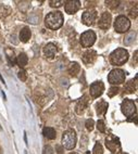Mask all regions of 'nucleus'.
<instances>
[{
	"instance_id": "f257e3e1",
	"label": "nucleus",
	"mask_w": 138,
	"mask_h": 154,
	"mask_svg": "<svg viewBox=\"0 0 138 154\" xmlns=\"http://www.w3.org/2000/svg\"><path fill=\"white\" fill-rule=\"evenodd\" d=\"M63 21H64L63 14L59 11L50 12L49 14H47V17H45L46 26L49 29H52V31L59 29L63 25Z\"/></svg>"
},
{
	"instance_id": "1a4fd4ad",
	"label": "nucleus",
	"mask_w": 138,
	"mask_h": 154,
	"mask_svg": "<svg viewBox=\"0 0 138 154\" xmlns=\"http://www.w3.org/2000/svg\"><path fill=\"white\" fill-rule=\"evenodd\" d=\"M96 17H97V11L96 10H87V11L84 12L83 15H82V22L85 25L90 26L95 23Z\"/></svg>"
},
{
	"instance_id": "cd10ccee",
	"label": "nucleus",
	"mask_w": 138,
	"mask_h": 154,
	"mask_svg": "<svg viewBox=\"0 0 138 154\" xmlns=\"http://www.w3.org/2000/svg\"><path fill=\"white\" fill-rule=\"evenodd\" d=\"M43 154H53V150H52V148L50 145H47V147H45L44 153Z\"/></svg>"
},
{
	"instance_id": "6ab92c4d",
	"label": "nucleus",
	"mask_w": 138,
	"mask_h": 154,
	"mask_svg": "<svg viewBox=\"0 0 138 154\" xmlns=\"http://www.w3.org/2000/svg\"><path fill=\"white\" fill-rule=\"evenodd\" d=\"M15 61H17V65L20 66V67H24L28 63V58L25 53H20Z\"/></svg>"
},
{
	"instance_id": "c756f323",
	"label": "nucleus",
	"mask_w": 138,
	"mask_h": 154,
	"mask_svg": "<svg viewBox=\"0 0 138 154\" xmlns=\"http://www.w3.org/2000/svg\"><path fill=\"white\" fill-rule=\"evenodd\" d=\"M58 154H62V149L60 147H58Z\"/></svg>"
},
{
	"instance_id": "5701e85b",
	"label": "nucleus",
	"mask_w": 138,
	"mask_h": 154,
	"mask_svg": "<svg viewBox=\"0 0 138 154\" xmlns=\"http://www.w3.org/2000/svg\"><path fill=\"white\" fill-rule=\"evenodd\" d=\"M94 153L95 154H103V149H102V145L100 144L99 142H97L96 144H95L94 147Z\"/></svg>"
},
{
	"instance_id": "423d86ee",
	"label": "nucleus",
	"mask_w": 138,
	"mask_h": 154,
	"mask_svg": "<svg viewBox=\"0 0 138 154\" xmlns=\"http://www.w3.org/2000/svg\"><path fill=\"white\" fill-rule=\"evenodd\" d=\"M121 110L124 115L127 117H131V116L136 114V104L133 100L124 99L121 104Z\"/></svg>"
},
{
	"instance_id": "ddd939ff",
	"label": "nucleus",
	"mask_w": 138,
	"mask_h": 154,
	"mask_svg": "<svg viewBox=\"0 0 138 154\" xmlns=\"http://www.w3.org/2000/svg\"><path fill=\"white\" fill-rule=\"evenodd\" d=\"M44 53L47 58L52 59L55 55V53H57V47H55V44H52V42H49V44H46L44 48Z\"/></svg>"
},
{
	"instance_id": "f03ea898",
	"label": "nucleus",
	"mask_w": 138,
	"mask_h": 154,
	"mask_svg": "<svg viewBox=\"0 0 138 154\" xmlns=\"http://www.w3.org/2000/svg\"><path fill=\"white\" fill-rule=\"evenodd\" d=\"M128 51L124 48H119L115 49L110 54V62L113 65L120 66L125 64L128 60Z\"/></svg>"
},
{
	"instance_id": "6e6552de",
	"label": "nucleus",
	"mask_w": 138,
	"mask_h": 154,
	"mask_svg": "<svg viewBox=\"0 0 138 154\" xmlns=\"http://www.w3.org/2000/svg\"><path fill=\"white\" fill-rule=\"evenodd\" d=\"M105 91V85L102 82H95L90 85V96L93 98H98Z\"/></svg>"
},
{
	"instance_id": "2f4dec72",
	"label": "nucleus",
	"mask_w": 138,
	"mask_h": 154,
	"mask_svg": "<svg viewBox=\"0 0 138 154\" xmlns=\"http://www.w3.org/2000/svg\"><path fill=\"white\" fill-rule=\"evenodd\" d=\"M124 154H127V153H124Z\"/></svg>"
},
{
	"instance_id": "0eeeda50",
	"label": "nucleus",
	"mask_w": 138,
	"mask_h": 154,
	"mask_svg": "<svg viewBox=\"0 0 138 154\" xmlns=\"http://www.w3.org/2000/svg\"><path fill=\"white\" fill-rule=\"evenodd\" d=\"M96 38H97V36H96L95 32H93V31H86L81 36V44L85 48H89V47H91L95 44Z\"/></svg>"
},
{
	"instance_id": "39448f33",
	"label": "nucleus",
	"mask_w": 138,
	"mask_h": 154,
	"mask_svg": "<svg viewBox=\"0 0 138 154\" xmlns=\"http://www.w3.org/2000/svg\"><path fill=\"white\" fill-rule=\"evenodd\" d=\"M131 27V21L125 15H119L114 21V29L117 33H125Z\"/></svg>"
},
{
	"instance_id": "dca6fc26",
	"label": "nucleus",
	"mask_w": 138,
	"mask_h": 154,
	"mask_svg": "<svg viewBox=\"0 0 138 154\" xmlns=\"http://www.w3.org/2000/svg\"><path fill=\"white\" fill-rule=\"evenodd\" d=\"M79 71H81V66L76 62H72L70 64V66H69V73H70V75H72L74 77L77 76Z\"/></svg>"
},
{
	"instance_id": "9b49d317",
	"label": "nucleus",
	"mask_w": 138,
	"mask_h": 154,
	"mask_svg": "<svg viewBox=\"0 0 138 154\" xmlns=\"http://www.w3.org/2000/svg\"><path fill=\"white\" fill-rule=\"evenodd\" d=\"M81 8V2L77 0H70L65 2V11L69 14H74L79 10Z\"/></svg>"
},
{
	"instance_id": "9d476101",
	"label": "nucleus",
	"mask_w": 138,
	"mask_h": 154,
	"mask_svg": "<svg viewBox=\"0 0 138 154\" xmlns=\"http://www.w3.org/2000/svg\"><path fill=\"white\" fill-rule=\"evenodd\" d=\"M111 22H112V17H111V14L109 12H103V13L101 14V17H100L98 25H99V27L101 28V29H108V28L111 26Z\"/></svg>"
},
{
	"instance_id": "c85d7f7f",
	"label": "nucleus",
	"mask_w": 138,
	"mask_h": 154,
	"mask_svg": "<svg viewBox=\"0 0 138 154\" xmlns=\"http://www.w3.org/2000/svg\"><path fill=\"white\" fill-rule=\"evenodd\" d=\"M8 58H9V61H10V63H11V65H14V63H15L17 61H15V58L13 56V52H12V54L8 55Z\"/></svg>"
},
{
	"instance_id": "7c9ffc66",
	"label": "nucleus",
	"mask_w": 138,
	"mask_h": 154,
	"mask_svg": "<svg viewBox=\"0 0 138 154\" xmlns=\"http://www.w3.org/2000/svg\"><path fill=\"white\" fill-rule=\"evenodd\" d=\"M70 154H77V153H70Z\"/></svg>"
},
{
	"instance_id": "a878e982",
	"label": "nucleus",
	"mask_w": 138,
	"mask_h": 154,
	"mask_svg": "<svg viewBox=\"0 0 138 154\" xmlns=\"http://www.w3.org/2000/svg\"><path fill=\"white\" fill-rule=\"evenodd\" d=\"M97 128H98V130L100 132H102V133H105V125L103 121H97Z\"/></svg>"
},
{
	"instance_id": "4be33fe9",
	"label": "nucleus",
	"mask_w": 138,
	"mask_h": 154,
	"mask_svg": "<svg viewBox=\"0 0 138 154\" xmlns=\"http://www.w3.org/2000/svg\"><path fill=\"white\" fill-rule=\"evenodd\" d=\"M63 3H64V1H62V0H51V1H49V5L51 8H60Z\"/></svg>"
},
{
	"instance_id": "f8f14e48",
	"label": "nucleus",
	"mask_w": 138,
	"mask_h": 154,
	"mask_svg": "<svg viewBox=\"0 0 138 154\" xmlns=\"http://www.w3.org/2000/svg\"><path fill=\"white\" fill-rule=\"evenodd\" d=\"M83 62L85 64H93L97 59V52L95 50H87L83 54Z\"/></svg>"
},
{
	"instance_id": "a211bd4d",
	"label": "nucleus",
	"mask_w": 138,
	"mask_h": 154,
	"mask_svg": "<svg viewBox=\"0 0 138 154\" xmlns=\"http://www.w3.org/2000/svg\"><path fill=\"white\" fill-rule=\"evenodd\" d=\"M44 136L49 140H53L55 138V130L51 127H45L44 130H43Z\"/></svg>"
},
{
	"instance_id": "7ed1b4c3",
	"label": "nucleus",
	"mask_w": 138,
	"mask_h": 154,
	"mask_svg": "<svg viewBox=\"0 0 138 154\" xmlns=\"http://www.w3.org/2000/svg\"><path fill=\"white\" fill-rule=\"evenodd\" d=\"M62 144L67 150H72L76 145V133L73 129L66 130L62 136Z\"/></svg>"
},
{
	"instance_id": "2eb2a0df",
	"label": "nucleus",
	"mask_w": 138,
	"mask_h": 154,
	"mask_svg": "<svg viewBox=\"0 0 138 154\" xmlns=\"http://www.w3.org/2000/svg\"><path fill=\"white\" fill-rule=\"evenodd\" d=\"M31 36H32V33H31V29L28 27H24L21 29V32H20V40L22 42H27L29 38H31Z\"/></svg>"
},
{
	"instance_id": "f3484780",
	"label": "nucleus",
	"mask_w": 138,
	"mask_h": 154,
	"mask_svg": "<svg viewBox=\"0 0 138 154\" xmlns=\"http://www.w3.org/2000/svg\"><path fill=\"white\" fill-rule=\"evenodd\" d=\"M96 109H97V114L102 115L108 110V103L105 101H100L99 103H97V105H96Z\"/></svg>"
},
{
	"instance_id": "20e7f679",
	"label": "nucleus",
	"mask_w": 138,
	"mask_h": 154,
	"mask_svg": "<svg viewBox=\"0 0 138 154\" xmlns=\"http://www.w3.org/2000/svg\"><path fill=\"white\" fill-rule=\"evenodd\" d=\"M108 80L111 85H120L125 82V72L120 68H114L108 75Z\"/></svg>"
},
{
	"instance_id": "bb28decb",
	"label": "nucleus",
	"mask_w": 138,
	"mask_h": 154,
	"mask_svg": "<svg viewBox=\"0 0 138 154\" xmlns=\"http://www.w3.org/2000/svg\"><path fill=\"white\" fill-rule=\"evenodd\" d=\"M17 76H19V78H20L22 82H25V80H26V78H27V76H26V72L23 71V70L19 72V75H17Z\"/></svg>"
},
{
	"instance_id": "4468645a",
	"label": "nucleus",
	"mask_w": 138,
	"mask_h": 154,
	"mask_svg": "<svg viewBox=\"0 0 138 154\" xmlns=\"http://www.w3.org/2000/svg\"><path fill=\"white\" fill-rule=\"evenodd\" d=\"M86 106H87V98H86V96H84L83 98H81L77 101V103H76V108H75L76 113L77 114H82L84 110L86 109Z\"/></svg>"
},
{
	"instance_id": "b1692460",
	"label": "nucleus",
	"mask_w": 138,
	"mask_h": 154,
	"mask_svg": "<svg viewBox=\"0 0 138 154\" xmlns=\"http://www.w3.org/2000/svg\"><path fill=\"white\" fill-rule=\"evenodd\" d=\"M85 126H86V128H87V130L91 131V130L94 129V127H95V121H94V119H91V118L87 119V121H86V123H85Z\"/></svg>"
},
{
	"instance_id": "aec40b11",
	"label": "nucleus",
	"mask_w": 138,
	"mask_h": 154,
	"mask_svg": "<svg viewBox=\"0 0 138 154\" xmlns=\"http://www.w3.org/2000/svg\"><path fill=\"white\" fill-rule=\"evenodd\" d=\"M125 89L127 90V92L128 94H133V92H135L136 91V79L134 80H129L128 83L125 85Z\"/></svg>"
},
{
	"instance_id": "393cba45",
	"label": "nucleus",
	"mask_w": 138,
	"mask_h": 154,
	"mask_svg": "<svg viewBox=\"0 0 138 154\" xmlns=\"http://www.w3.org/2000/svg\"><path fill=\"white\" fill-rule=\"evenodd\" d=\"M119 90H120V89L117 88V87H111V88L108 90V96H109L110 98H112V97H114L115 94H119Z\"/></svg>"
},
{
	"instance_id": "412c9836",
	"label": "nucleus",
	"mask_w": 138,
	"mask_h": 154,
	"mask_svg": "<svg viewBox=\"0 0 138 154\" xmlns=\"http://www.w3.org/2000/svg\"><path fill=\"white\" fill-rule=\"evenodd\" d=\"M116 143L117 144H120L119 142H112V141H110V140H105V145H107V148L109 149V150H111L112 152H114V151H116Z\"/></svg>"
}]
</instances>
